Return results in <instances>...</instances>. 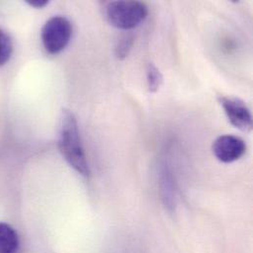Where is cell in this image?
Instances as JSON below:
<instances>
[{
  "label": "cell",
  "mask_w": 253,
  "mask_h": 253,
  "mask_svg": "<svg viewBox=\"0 0 253 253\" xmlns=\"http://www.w3.org/2000/svg\"><path fill=\"white\" fill-rule=\"evenodd\" d=\"M27 3L35 8H42L48 3V1L47 0H27Z\"/></svg>",
  "instance_id": "8fae6325"
},
{
  "label": "cell",
  "mask_w": 253,
  "mask_h": 253,
  "mask_svg": "<svg viewBox=\"0 0 253 253\" xmlns=\"http://www.w3.org/2000/svg\"><path fill=\"white\" fill-rule=\"evenodd\" d=\"M109 23L121 30H132L138 27L148 15L145 3L139 1H113L106 7Z\"/></svg>",
  "instance_id": "7a4b0ae2"
},
{
  "label": "cell",
  "mask_w": 253,
  "mask_h": 253,
  "mask_svg": "<svg viewBox=\"0 0 253 253\" xmlns=\"http://www.w3.org/2000/svg\"><path fill=\"white\" fill-rule=\"evenodd\" d=\"M41 36L43 47L48 53H59L71 40L72 25L63 16H53L43 25Z\"/></svg>",
  "instance_id": "3957f363"
},
{
  "label": "cell",
  "mask_w": 253,
  "mask_h": 253,
  "mask_svg": "<svg viewBox=\"0 0 253 253\" xmlns=\"http://www.w3.org/2000/svg\"><path fill=\"white\" fill-rule=\"evenodd\" d=\"M160 189L164 204L169 209L175 207V182L171 170L167 163H163L160 169Z\"/></svg>",
  "instance_id": "8992f818"
},
{
  "label": "cell",
  "mask_w": 253,
  "mask_h": 253,
  "mask_svg": "<svg viewBox=\"0 0 253 253\" xmlns=\"http://www.w3.org/2000/svg\"><path fill=\"white\" fill-rule=\"evenodd\" d=\"M220 105L233 126L241 131H251L253 128V116L248 106L240 99L231 97H219Z\"/></svg>",
  "instance_id": "277c9868"
},
{
  "label": "cell",
  "mask_w": 253,
  "mask_h": 253,
  "mask_svg": "<svg viewBox=\"0 0 253 253\" xmlns=\"http://www.w3.org/2000/svg\"><path fill=\"white\" fill-rule=\"evenodd\" d=\"M19 248V237L15 229L0 222V253H17Z\"/></svg>",
  "instance_id": "52a82bcc"
},
{
  "label": "cell",
  "mask_w": 253,
  "mask_h": 253,
  "mask_svg": "<svg viewBox=\"0 0 253 253\" xmlns=\"http://www.w3.org/2000/svg\"><path fill=\"white\" fill-rule=\"evenodd\" d=\"M146 75H147L149 92L151 93L158 92L163 83V75L160 72L159 68L152 62L148 63L147 69H146Z\"/></svg>",
  "instance_id": "ba28073f"
},
{
  "label": "cell",
  "mask_w": 253,
  "mask_h": 253,
  "mask_svg": "<svg viewBox=\"0 0 253 253\" xmlns=\"http://www.w3.org/2000/svg\"><path fill=\"white\" fill-rule=\"evenodd\" d=\"M58 148L70 167L83 176L90 175V168L82 145L77 121L68 110H63L61 114Z\"/></svg>",
  "instance_id": "6da1fadb"
},
{
  "label": "cell",
  "mask_w": 253,
  "mask_h": 253,
  "mask_svg": "<svg viewBox=\"0 0 253 253\" xmlns=\"http://www.w3.org/2000/svg\"><path fill=\"white\" fill-rule=\"evenodd\" d=\"M247 151L246 142L235 135L226 134L218 137L213 143V153L222 163L230 164L240 160Z\"/></svg>",
  "instance_id": "5b68a950"
},
{
  "label": "cell",
  "mask_w": 253,
  "mask_h": 253,
  "mask_svg": "<svg viewBox=\"0 0 253 253\" xmlns=\"http://www.w3.org/2000/svg\"><path fill=\"white\" fill-rule=\"evenodd\" d=\"M134 43V36L132 34H126L121 37L116 46V55L119 59L126 58Z\"/></svg>",
  "instance_id": "30bf717a"
},
{
  "label": "cell",
  "mask_w": 253,
  "mask_h": 253,
  "mask_svg": "<svg viewBox=\"0 0 253 253\" xmlns=\"http://www.w3.org/2000/svg\"><path fill=\"white\" fill-rule=\"evenodd\" d=\"M13 52V42L11 37L0 29V66L8 62Z\"/></svg>",
  "instance_id": "9c48e42d"
}]
</instances>
